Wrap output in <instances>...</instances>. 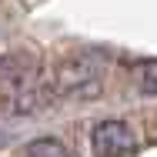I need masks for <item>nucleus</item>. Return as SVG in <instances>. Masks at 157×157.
<instances>
[{
	"instance_id": "f257e3e1",
	"label": "nucleus",
	"mask_w": 157,
	"mask_h": 157,
	"mask_svg": "<svg viewBox=\"0 0 157 157\" xmlns=\"http://www.w3.org/2000/svg\"><path fill=\"white\" fill-rule=\"evenodd\" d=\"M54 87L63 97H90L100 94L104 87V60L97 54H74L57 67V77H54Z\"/></svg>"
},
{
	"instance_id": "f03ea898",
	"label": "nucleus",
	"mask_w": 157,
	"mask_h": 157,
	"mask_svg": "<svg viewBox=\"0 0 157 157\" xmlns=\"http://www.w3.org/2000/svg\"><path fill=\"white\" fill-rule=\"evenodd\" d=\"M97 157H130L137 154V134L124 121H100L90 134Z\"/></svg>"
},
{
	"instance_id": "7ed1b4c3",
	"label": "nucleus",
	"mask_w": 157,
	"mask_h": 157,
	"mask_svg": "<svg viewBox=\"0 0 157 157\" xmlns=\"http://www.w3.org/2000/svg\"><path fill=\"white\" fill-rule=\"evenodd\" d=\"M27 157H70V154L57 137H40L27 147Z\"/></svg>"
},
{
	"instance_id": "20e7f679",
	"label": "nucleus",
	"mask_w": 157,
	"mask_h": 157,
	"mask_svg": "<svg viewBox=\"0 0 157 157\" xmlns=\"http://www.w3.org/2000/svg\"><path fill=\"white\" fill-rule=\"evenodd\" d=\"M140 90L144 94H157V60L144 63V70H140Z\"/></svg>"
},
{
	"instance_id": "39448f33",
	"label": "nucleus",
	"mask_w": 157,
	"mask_h": 157,
	"mask_svg": "<svg viewBox=\"0 0 157 157\" xmlns=\"http://www.w3.org/2000/svg\"><path fill=\"white\" fill-rule=\"evenodd\" d=\"M154 140H157V134H154Z\"/></svg>"
}]
</instances>
